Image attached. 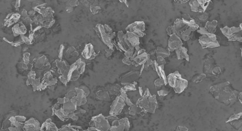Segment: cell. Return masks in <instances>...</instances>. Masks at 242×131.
Returning <instances> with one entry per match:
<instances>
[{
    "label": "cell",
    "mask_w": 242,
    "mask_h": 131,
    "mask_svg": "<svg viewBox=\"0 0 242 131\" xmlns=\"http://www.w3.org/2000/svg\"><path fill=\"white\" fill-rule=\"evenodd\" d=\"M64 49H65V47H64L63 45H61L58 52V57L59 58L60 60H62V56H63V52Z\"/></svg>",
    "instance_id": "46"
},
{
    "label": "cell",
    "mask_w": 242,
    "mask_h": 131,
    "mask_svg": "<svg viewBox=\"0 0 242 131\" xmlns=\"http://www.w3.org/2000/svg\"><path fill=\"white\" fill-rule=\"evenodd\" d=\"M241 116H242V112H240L237 114H234V115L230 116L228 119H227L226 122V123H228V122H230L231 121H234V120H238L241 118Z\"/></svg>",
    "instance_id": "33"
},
{
    "label": "cell",
    "mask_w": 242,
    "mask_h": 131,
    "mask_svg": "<svg viewBox=\"0 0 242 131\" xmlns=\"http://www.w3.org/2000/svg\"><path fill=\"white\" fill-rule=\"evenodd\" d=\"M183 42L181 39L176 34L170 36L168 42V50L169 52H173L178 48L183 46Z\"/></svg>",
    "instance_id": "14"
},
{
    "label": "cell",
    "mask_w": 242,
    "mask_h": 131,
    "mask_svg": "<svg viewBox=\"0 0 242 131\" xmlns=\"http://www.w3.org/2000/svg\"><path fill=\"white\" fill-rule=\"evenodd\" d=\"M114 51V49H107L105 50V52H106V54H105V55H106V57H109L111 56L113 52Z\"/></svg>",
    "instance_id": "51"
},
{
    "label": "cell",
    "mask_w": 242,
    "mask_h": 131,
    "mask_svg": "<svg viewBox=\"0 0 242 131\" xmlns=\"http://www.w3.org/2000/svg\"><path fill=\"white\" fill-rule=\"evenodd\" d=\"M59 79L62 83L65 84V86H66L67 85L68 82L67 78L65 77V76H63V75H61L60 76H59Z\"/></svg>",
    "instance_id": "49"
},
{
    "label": "cell",
    "mask_w": 242,
    "mask_h": 131,
    "mask_svg": "<svg viewBox=\"0 0 242 131\" xmlns=\"http://www.w3.org/2000/svg\"><path fill=\"white\" fill-rule=\"evenodd\" d=\"M214 60L211 57H208L204 60L203 71L204 74L207 75H212V72L214 67H215Z\"/></svg>",
    "instance_id": "21"
},
{
    "label": "cell",
    "mask_w": 242,
    "mask_h": 131,
    "mask_svg": "<svg viewBox=\"0 0 242 131\" xmlns=\"http://www.w3.org/2000/svg\"><path fill=\"white\" fill-rule=\"evenodd\" d=\"M117 37L118 38L119 43L121 44L125 47L126 50H128L131 47V45L129 44V42L127 39L126 36L125 34H124L123 31H119L117 33Z\"/></svg>",
    "instance_id": "25"
},
{
    "label": "cell",
    "mask_w": 242,
    "mask_h": 131,
    "mask_svg": "<svg viewBox=\"0 0 242 131\" xmlns=\"http://www.w3.org/2000/svg\"><path fill=\"white\" fill-rule=\"evenodd\" d=\"M125 104V99L121 97H117L111 107L110 114L113 116H116L122 112V110Z\"/></svg>",
    "instance_id": "13"
},
{
    "label": "cell",
    "mask_w": 242,
    "mask_h": 131,
    "mask_svg": "<svg viewBox=\"0 0 242 131\" xmlns=\"http://www.w3.org/2000/svg\"><path fill=\"white\" fill-rule=\"evenodd\" d=\"M166 31H167L168 35H169V37L171 36V35H173V34H174V31H173V25H170V26L167 27V29H166Z\"/></svg>",
    "instance_id": "47"
},
{
    "label": "cell",
    "mask_w": 242,
    "mask_h": 131,
    "mask_svg": "<svg viewBox=\"0 0 242 131\" xmlns=\"http://www.w3.org/2000/svg\"><path fill=\"white\" fill-rule=\"evenodd\" d=\"M122 62L124 64H126L127 65H130L132 63V61L131 60V59L130 58H127L125 57L124 59L122 60Z\"/></svg>",
    "instance_id": "48"
},
{
    "label": "cell",
    "mask_w": 242,
    "mask_h": 131,
    "mask_svg": "<svg viewBox=\"0 0 242 131\" xmlns=\"http://www.w3.org/2000/svg\"><path fill=\"white\" fill-rule=\"evenodd\" d=\"M41 131H58L55 124L52 122L51 119H48L46 121L40 128Z\"/></svg>",
    "instance_id": "24"
},
{
    "label": "cell",
    "mask_w": 242,
    "mask_h": 131,
    "mask_svg": "<svg viewBox=\"0 0 242 131\" xmlns=\"http://www.w3.org/2000/svg\"><path fill=\"white\" fill-rule=\"evenodd\" d=\"M100 10H101V7L99 5H94H94H91L90 6V10L93 14H96Z\"/></svg>",
    "instance_id": "35"
},
{
    "label": "cell",
    "mask_w": 242,
    "mask_h": 131,
    "mask_svg": "<svg viewBox=\"0 0 242 131\" xmlns=\"http://www.w3.org/2000/svg\"><path fill=\"white\" fill-rule=\"evenodd\" d=\"M125 35L126 36L127 39L131 46L134 48L140 46V38L137 35L133 33L129 32H127Z\"/></svg>",
    "instance_id": "23"
},
{
    "label": "cell",
    "mask_w": 242,
    "mask_h": 131,
    "mask_svg": "<svg viewBox=\"0 0 242 131\" xmlns=\"http://www.w3.org/2000/svg\"><path fill=\"white\" fill-rule=\"evenodd\" d=\"M206 77L207 75L205 74H198L192 77V82L194 83H199L202 82Z\"/></svg>",
    "instance_id": "30"
},
{
    "label": "cell",
    "mask_w": 242,
    "mask_h": 131,
    "mask_svg": "<svg viewBox=\"0 0 242 131\" xmlns=\"http://www.w3.org/2000/svg\"><path fill=\"white\" fill-rule=\"evenodd\" d=\"M167 78L168 83L177 94L183 93L188 87V81L183 78L178 71L169 74Z\"/></svg>",
    "instance_id": "3"
},
{
    "label": "cell",
    "mask_w": 242,
    "mask_h": 131,
    "mask_svg": "<svg viewBox=\"0 0 242 131\" xmlns=\"http://www.w3.org/2000/svg\"><path fill=\"white\" fill-rule=\"evenodd\" d=\"M95 30L97 34L101 39V40L103 42L104 44L107 45L109 49H113L112 40L116 36V33L113 32L112 34H108L105 31L104 25L100 24L97 25L95 27Z\"/></svg>",
    "instance_id": "8"
},
{
    "label": "cell",
    "mask_w": 242,
    "mask_h": 131,
    "mask_svg": "<svg viewBox=\"0 0 242 131\" xmlns=\"http://www.w3.org/2000/svg\"><path fill=\"white\" fill-rule=\"evenodd\" d=\"M175 2H180V3H181V4H184V3L189 2V0H179V1H176Z\"/></svg>",
    "instance_id": "56"
},
{
    "label": "cell",
    "mask_w": 242,
    "mask_h": 131,
    "mask_svg": "<svg viewBox=\"0 0 242 131\" xmlns=\"http://www.w3.org/2000/svg\"><path fill=\"white\" fill-rule=\"evenodd\" d=\"M239 120V119H238ZM238 120H236L235 121V120L234 121H231V125L232 126H233V127L234 128H236V129H237V130H239L240 128H241L242 127V121L241 120H240V121H238Z\"/></svg>",
    "instance_id": "37"
},
{
    "label": "cell",
    "mask_w": 242,
    "mask_h": 131,
    "mask_svg": "<svg viewBox=\"0 0 242 131\" xmlns=\"http://www.w3.org/2000/svg\"><path fill=\"white\" fill-rule=\"evenodd\" d=\"M154 85L157 87H161L163 86H165L164 82L161 78L157 79L154 81Z\"/></svg>",
    "instance_id": "38"
},
{
    "label": "cell",
    "mask_w": 242,
    "mask_h": 131,
    "mask_svg": "<svg viewBox=\"0 0 242 131\" xmlns=\"http://www.w3.org/2000/svg\"><path fill=\"white\" fill-rule=\"evenodd\" d=\"M242 92H240L238 94V100L239 101V102H241V103H242Z\"/></svg>",
    "instance_id": "55"
},
{
    "label": "cell",
    "mask_w": 242,
    "mask_h": 131,
    "mask_svg": "<svg viewBox=\"0 0 242 131\" xmlns=\"http://www.w3.org/2000/svg\"><path fill=\"white\" fill-rule=\"evenodd\" d=\"M172 25L174 34L179 37L183 41L189 40L193 31L182 21V19L177 18Z\"/></svg>",
    "instance_id": "4"
},
{
    "label": "cell",
    "mask_w": 242,
    "mask_h": 131,
    "mask_svg": "<svg viewBox=\"0 0 242 131\" xmlns=\"http://www.w3.org/2000/svg\"><path fill=\"white\" fill-rule=\"evenodd\" d=\"M208 17V15L207 13L205 12V13H203L202 14L199 16L198 18L199 19V21H201L202 22H204L206 21Z\"/></svg>",
    "instance_id": "41"
},
{
    "label": "cell",
    "mask_w": 242,
    "mask_h": 131,
    "mask_svg": "<svg viewBox=\"0 0 242 131\" xmlns=\"http://www.w3.org/2000/svg\"><path fill=\"white\" fill-rule=\"evenodd\" d=\"M153 60H151L150 58L148 60H147V61H146V63L144 64V69H145L146 71L148 70L149 69V67L151 66V65H152V63H153Z\"/></svg>",
    "instance_id": "43"
},
{
    "label": "cell",
    "mask_w": 242,
    "mask_h": 131,
    "mask_svg": "<svg viewBox=\"0 0 242 131\" xmlns=\"http://www.w3.org/2000/svg\"><path fill=\"white\" fill-rule=\"evenodd\" d=\"M140 75L141 74L140 71H135V70L131 71L122 76L121 83L125 86L127 84L133 83L134 82H136V80L138 79Z\"/></svg>",
    "instance_id": "15"
},
{
    "label": "cell",
    "mask_w": 242,
    "mask_h": 131,
    "mask_svg": "<svg viewBox=\"0 0 242 131\" xmlns=\"http://www.w3.org/2000/svg\"><path fill=\"white\" fill-rule=\"evenodd\" d=\"M66 10L68 12H71L73 10V8L72 7H66Z\"/></svg>",
    "instance_id": "58"
},
{
    "label": "cell",
    "mask_w": 242,
    "mask_h": 131,
    "mask_svg": "<svg viewBox=\"0 0 242 131\" xmlns=\"http://www.w3.org/2000/svg\"><path fill=\"white\" fill-rule=\"evenodd\" d=\"M125 102L126 104H127V105H128V106H130V107L133 106V104L131 102V101H130V99L128 97H127L125 99Z\"/></svg>",
    "instance_id": "53"
},
{
    "label": "cell",
    "mask_w": 242,
    "mask_h": 131,
    "mask_svg": "<svg viewBox=\"0 0 242 131\" xmlns=\"http://www.w3.org/2000/svg\"><path fill=\"white\" fill-rule=\"evenodd\" d=\"M145 24L143 21H135L126 28V32L133 33L139 38L143 37L145 35Z\"/></svg>",
    "instance_id": "11"
},
{
    "label": "cell",
    "mask_w": 242,
    "mask_h": 131,
    "mask_svg": "<svg viewBox=\"0 0 242 131\" xmlns=\"http://www.w3.org/2000/svg\"><path fill=\"white\" fill-rule=\"evenodd\" d=\"M209 91L216 100L228 106L232 105L238 100L239 91L235 90L228 81L213 84Z\"/></svg>",
    "instance_id": "1"
},
{
    "label": "cell",
    "mask_w": 242,
    "mask_h": 131,
    "mask_svg": "<svg viewBox=\"0 0 242 131\" xmlns=\"http://www.w3.org/2000/svg\"><path fill=\"white\" fill-rule=\"evenodd\" d=\"M157 94L160 96L165 97L168 95L169 94V91L164 89H161L157 91Z\"/></svg>",
    "instance_id": "45"
},
{
    "label": "cell",
    "mask_w": 242,
    "mask_h": 131,
    "mask_svg": "<svg viewBox=\"0 0 242 131\" xmlns=\"http://www.w3.org/2000/svg\"><path fill=\"white\" fill-rule=\"evenodd\" d=\"M130 123L127 118L113 121L110 131H129Z\"/></svg>",
    "instance_id": "12"
},
{
    "label": "cell",
    "mask_w": 242,
    "mask_h": 131,
    "mask_svg": "<svg viewBox=\"0 0 242 131\" xmlns=\"http://www.w3.org/2000/svg\"><path fill=\"white\" fill-rule=\"evenodd\" d=\"M79 2L78 1H69L68 2H67L66 4V7H72L73 8V7L78 6L79 5Z\"/></svg>",
    "instance_id": "39"
},
{
    "label": "cell",
    "mask_w": 242,
    "mask_h": 131,
    "mask_svg": "<svg viewBox=\"0 0 242 131\" xmlns=\"http://www.w3.org/2000/svg\"><path fill=\"white\" fill-rule=\"evenodd\" d=\"M177 58L179 60H185L187 61L190 60V57L188 54V49L184 46H181L175 51Z\"/></svg>",
    "instance_id": "22"
},
{
    "label": "cell",
    "mask_w": 242,
    "mask_h": 131,
    "mask_svg": "<svg viewBox=\"0 0 242 131\" xmlns=\"http://www.w3.org/2000/svg\"><path fill=\"white\" fill-rule=\"evenodd\" d=\"M137 84L136 82L130 84H127L124 87H123L124 89L125 90V91L126 92L127 91H135L136 90V84Z\"/></svg>",
    "instance_id": "32"
},
{
    "label": "cell",
    "mask_w": 242,
    "mask_h": 131,
    "mask_svg": "<svg viewBox=\"0 0 242 131\" xmlns=\"http://www.w3.org/2000/svg\"><path fill=\"white\" fill-rule=\"evenodd\" d=\"M182 20L185 23L193 32L197 31L199 28V25L197 24L195 20L188 14H184L182 16Z\"/></svg>",
    "instance_id": "20"
},
{
    "label": "cell",
    "mask_w": 242,
    "mask_h": 131,
    "mask_svg": "<svg viewBox=\"0 0 242 131\" xmlns=\"http://www.w3.org/2000/svg\"><path fill=\"white\" fill-rule=\"evenodd\" d=\"M211 0H191L189 2L191 11L199 13H205L211 6Z\"/></svg>",
    "instance_id": "9"
},
{
    "label": "cell",
    "mask_w": 242,
    "mask_h": 131,
    "mask_svg": "<svg viewBox=\"0 0 242 131\" xmlns=\"http://www.w3.org/2000/svg\"><path fill=\"white\" fill-rule=\"evenodd\" d=\"M104 27L105 31L108 34H112V33H113V32L112 29L109 25H104Z\"/></svg>",
    "instance_id": "50"
},
{
    "label": "cell",
    "mask_w": 242,
    "mask_h": 131,
    "mask_svg": "<svg viewBox=\"0 0 242 131\" xmlns=\"http://www.w3.org/2000/svg\"><path fill=\"white\" fill-rule=\"evenodd\" d=\"M137 105L145 112L154 113L158 107L156 95H151L148 88L146 91L141 97L138 100Z\"/></svg>",
    "instance_id": "2"
},
{
    "label": "cell",
    "mask_w": 242,
    "mask_h": 131,
    "mask_svg": "<svg viewBox=\"0 0 242 131\" xmlns=\"http://www.w3.org/2000/svg\"><path fill=\"white\" fill-rule=\"evenodd\" d=\"M120 2H124L126 6L127 7H129V3L126 0H123V1H120Z\"/></svg>",
    "instance_id": "57"
},
{
    "label": "cell",
    "mask_w": 242,
    "mask_h": 131,
    "mask_svg": "<svg viewBox=\"0 0 242 131\" xmlns=\"http://www.w3.org/2000/svg\"><path fill=\"white\" fill-rule=\"evenodd\" d=\"M82 56L86 60H91L95 59L97 54L94 51V46L91 44H87L82 52Z\"/></svg>",
    "instance_id": "19"
},
{
    "label": "cell",
    "mask_w": 242,
    "mask_h": 131,
    "mask_svg": "<svg viewBox=\"0 0 242 131\" xmlns=\"http://www.w3.org/2000/svg\"><path fill=\"white\" fill-rule=\"evenodd\" d=\"M66 54L68 57H71V56L72 57H77L79 55L78 52L73 47L69 48L67 51Z\"/></svg>",
    "instance_id": "31"
},
{
    "label": "cell",
    "mask_w": 242,
    "mask_h": 131,
    "mask_svg": "<svg viewBox=\"0 0 242 131\" xmlns=\"http://www.w3.org/2000/svg\"><path fill=\"white\" fill-rule=\"evenodd\" d=\"M91 131V130H89V129H88V130H86V131Z\"/></svg>",
    "instance_id": "61"
},
{
    "label": "cell",
    "mask_w": 242,
    "mask_h": 131,
    "mask_svg": "<svg viewBox=\"0 0 242 131\" xmlns=\"http://www.w3.org/2000/svg\"><path fill=\"white\" fill-rule=\"evenodd\" d=\"M75 97H76V91L74 90H72L69 91L68 93L65 95V97L70 100L73 98Z\"/></svg>",
    "instance_id": "42"
},
{
    "label": "cell",
    "mask_w": 242,
    "mask_h": 131,
    "mask_svg": "<svg viewBox=\"0 0 242 131\" xmlns=\"http://www.w3.org/2000/svg\"><path fill=\"white\" fill-rule=\"evenodd\" d=\"M151 67L153 69L154 71L156 72L160 78L164 81L165 86H167L168 84V81H167V76L165 75V72L164 65H158L156 60H154L151 65Z\"/></svg>",
    "instance_id": "17"
},
{
    "label": "cell",
    "mask_w": 242,
    "mask_h": 131,
    "mask_svg": "<svg viewBox=\"0 0 242 131\" xmlns=\"http://www.w3.org/2000/svg\"><path fill=\"white\" fill-rule=\"evenodd\" d=\"M40 123L37 119L31 118L24 124L23 129L25 131H41Z\"/></svg>",
    "instance_id": "16"
},
{
    "label": "cell",
    "mask_w": 242,
    "mask_h": 131,
    "mask_svg": "<svg viewBox=\"0 0 242 131\" xmlns=\"http://www.w3.org/2000/svg\"><path fill=\"white\" fill-rule=\"evenodd\" d=\"M155 53L156 57H162L164 59L168 58L170 55V52H169L168 49L160 46L157 47L155 51Z\"/></svg>",
    "instance_id": "28"
},
{
    "label": "cell",
    "mask_w": 242,
    "mask_h": 131,
    "mask_svg": "<svg viewBox=\"0 0 242 131\" xmlns=\"http://www.w3.org/2000/svg\"><path fill=\"white\" fill-rule=\"evenodd\" d=\"M82 1V2H84V3H82V4H83L84 6H86V7H89V2H88L87 1Z\"/></svg>",
    "instance_id": "59"
},
{
    "label": "cell",
    "mask_w": 242,
    "mask_h": 131,
    "mask_svg": "<svg viewBox=\"0 0 242 131\" xmlns=\"http://www.w3.org/2000/svg\"><path fill=\"white\" fill-rule=\"evenodd\" d=\"M134 51H135V48L134 47L131 46L129 49L127 50L125 52V55L126 57L127 58H130L131 59L133 54L134 53Z\"/></svg>",
    "instance_id": "34"
},
{
    "label": "cell",
    "mask_w": 242,
    "mask_h": 131,
    "mask_svg": "<svg viewBox=\"0 0 242 131\" xmlns=\"http://www.w3.org/2000/svg\"><path fill=\"white\" fill-rule=\"evenodd\" d=\"M149 59V54L145 49L141 48L139 51L135 50L131 60L132 63L137 67L140 65H144Z\"/></svg>",
    "instance_id": "10"
},
{
    "label": "cell",
    "mask_w": 242,
    "mask_h": 131,
    "mask_svg": "<svg viewBox=\"0 0 242 131\" xmlns=\"http://www.w3.org/2000/svg\"><path fill=\"white\" fill-rule=\"evenodd\" d=\"M80 88L83 90V91H85V94H86L87 96H88L89 94H90L89 90V89L87 87H86V86H81V87H80Z\"/></svg>",
    "instance_id": "52"
},
{
    "label": "cell",
    "mask_w": 242,
    "mask_h": 131,
    "mask_svg": "<svg viewBox=\"0 0 242 131\" xmlns=\"http://www.w3.org/2000/svg\"><path fill=\"white\" fill-rule=\"evenodd\" d=\"M218 22L216 20H213L212 21H207L204 28L210 34H215L216 31V27Z\"/></svg>",
    "instance_id": "27"
},
{
    "label": "cell",
    "mask_w": 242,
    "mask_h": 131,
    "mask_svg": "<svg viewBox=\"0 0 242 131\" xmlns=\"http://www.w3.org/2000/svg\"><path fill=\"white\" fill-rule=\"evenodd\" d=\"M221 32L228 41L230 42H242V23L240 24L239 27H228L225 26L220 28Z\"/></svg>",
    "instance_id": "5"
},
{
    "label": "cell",
    "mask_w": 242,
    "mask_h": 131,
    "mask_svg": "<svg viewBox=\"0 0 242 131\" xmlns=\"http://www.w3.org/2000/svg\"><path fill=\"white\" fill-rule=\"evenodd\" d=\"M9 129L10 131H22L21 128L19 127H11Z\"/></svg>",
    "instance_id": "54"
},
{
    "label": "cell",
    "mask_w": 242,
    "mask_h": 131,
    "mask_svg": "<svg viewBox=\"0 0 242 131\" xmlns=\"http://www.w3.org/2000/svg\"><path fill=\"white\" fill-rule=\"evenodd\" d=\"M56 66L58 68V73L61 75L67 78L69 70V65L65 60H56L55 61Z\"/></svg>",
    "instance_id": "18"
},
{
    "label": "cell",
    "mask_w": 242,
    "mask_h": 131,
    "mask_svg": "<svg viewBox=\"0 0 242 131\" xmlns=\"http://www.w3.org/2000/svg\"><path fill=\"white\" fill-rule=\"evenodd\" d=\"M91 128L89 130L97 131H110L111 126L107 119L102 115H98L92 118L90 124Z\"/></svg>",
    "instance_id": "7"
},
{
    "label": "cell",
    "mask_w": 242,
    "mask_h": 131,
    "mask_svg": "<svg viewBox=\"0 0 242 131\" xmlns=\"http://www.w3.org/2000/svg\"><path fill=\"white\" fill-rule=\"evenodd\" d=\"M157 60H155L157 63L158 65H165L167 64V61L165 59L161 57H156Z\"/></svg>",
    "instance_id": "40"
},
{
    "label": "cell",
    "mask_w": 242,
    "mask_h": 131,
    "mask_svg": "<svg viewBox=\"0 0 242 131\" xmlns=\"http://www.w3.org/2000/svg\"><path fill=\"white\" fill-rule=\"evenodd\" d=\"M62 109L68 116L69 114L73 113L77 110V105L75 103L69 101L68 102L63 104Z\"/></svg>",
    "instance_id": "26"
},
{
    "label": "cell",
    "mask_w": 242,
    "mask_h": 131,
    "mask_svg": "<svg viewBox=\"0 0 242 131\" xmlns=\"http://www.w3.org/2000/svg\"><path fill=\"white\" fill-rule=\"evenodd\" d=\"M199 42L203 49H213L220 46L215 34H210L207 31L200 37Z\"/></svg>",
    "instance_id": "6"
},
{
    "label": "cell",
    "mask_w": 242,
    "mask_h": 131,
    "mask_svg": "<svg viewBox=\"0 0 242 131\" xmlns=\"http://www.w3.org/2000/svg\"><path fill=\"white\" fill-rule=\"evenodd\" d=\"M221 72V69L220 67L216 66L212 71L211 75H214L216 77L219 76Z\"/></svg>",
    "instance_id": "36"
},
{
    "label": "cell",
    "mask_w": 242,
    "mask_h": 131,
    "mask_svg": "<svg viewBox=\"0 0 242 131\" xmlns=\"http://www.w3.org/2000/svg\"><path fill=\"white\" fill-rule=\"evenodd\" d=\"M97 99L102 101H109L110 100L109 95L107 91H99L97 93Z\"/></svg>",
    "instance_id": "29"
},
{
    "label": "cell",
    "mask_w": 242,
    "mask_h": 131,
    "mask_svg": "<svg viewBox=\"0 0 242 131\" xmlns=\"http://www.w3.org/2000/svg\"><path fill=\"white\" fill-rule=\"evenodd\" d=\"M59 131H78L77 130L73 128V126L67 125L62 127V128L59 130Z\"/></svg>",
    "instance_id": "44"
},
{
    "label": "cell",
    "mask_w": 242,
    "mask_h": 131,
    "mask_svg": "<svg viewBox=\"0 0 242 131\" xmlns=\"http://www.w3.org/2000/svg\"><path fill=\"white\" fill-rule=\"evenodd\" d=\"M139 93H140V95H141V97L142 95H143V91H142V88L141 87H139Z\"/></svg>",
    "instance_id": "60"
}]
</instances>
